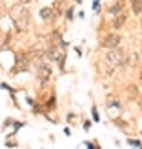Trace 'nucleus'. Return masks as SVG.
Listing matches in <instances>:
<instances>
[{"mask_svg": "<svg viewBox=\"0 0 142 149\" xmlns=\"http://www.w3.org/2000/svg\"><path fill=\"white\" fill-rule=\"evenodd\" d=\"M10 18L15 25L17 32H25L26 27H28V22H30V15H28V10L25 7H21L20 3L12 7L10 10Z\"/></svg>", "mask_w": 142, "mask_h": 149, "instance_id": "obj_1", "label": "nucleus"}, {"mask_svg": "<svg viewBox=\"0 0 142 149\" xmlns=\"http://www.w3.org/2000/svg\"><path fill=\"white\" fill-rule=\"evenodd\" d=\"M106 61L112 66H119V65L124 63V53L116 50V48H111V52L106 55Z\"/></svg>", "mask_w": 142, "mask_h": 149, "instance_id": "obj_2", "label": "nucleus"}, {"mask_svg": "<svg viewBox=\"0 0 142 149\" xmlns=\"http://www.w3.org/2000/svg\"><path fill=\"white\" fill-rule=\"evenodd\" d=\"M50 74H51V70H50V66H48V65H45V63L38 65V68H37V76H38V80L42 81V85H45V81H48Z\"/></svg>", "mask_w": 142, "mask_h": 149, "instance_id": "obj_3", "label": "nucleus"}, {"mask_svg": "<svg viewBox=\"0 0 142 149\" xmlns=\"http://www.w3.org/2000/svg\"><path fill=\"white\" fill-rule=\"evenodd\" d=\"M45 56H46L48 60H51V61H60V58L63 56V53H61L60 47H56V45H51L50 48H46Z\"/></svg>", "mask_w": 142, "mask_h": 149, "instance_id": "obj_4", "label": "nucleus"}, {"mask_svg": "<svg viewBox=\"0 0 142 149\" xmlns=\"http://www.w3.org/2000/svg\"><path fill=\"white\" fill-rule=\"evenodd\" d=\"M119 42H121V37H119L117 33H111V35H107V37L104 38L103 47H106V48H117L119 47Z\"/></svg>", "mask_w": 142, "mask_h": 149, "instance_id": "obj_5", "label": "nucleus"}, {"mask_svg": "<svg viewBox=\"0 0 142 149\" xmlns=\"http://www.w3.org/2000/svg\"><path fill=\"white\" fill-rule=\"evenodd\" d=\"M28 66H30V63H28V58L26 56H20V58H17V71H26L28 70Z\"/></svg>", "mask_w": 142, "mask_h": 149, "instance_id": "obj_6", "label": "nucleus"}, {"mask_svg": "<svg viewBox=\"0 0 142 149\" xmlns=\"http://www.w3.org/2000/svg\"><path fill=\"white\" fill-rule=\"evenodd\" d=\"M40 17H42L43 20L50 22L53 18V10L50 8V7H48V8H42V10H40Z\"/></svg>", "mask_w": 142, "mask_h": 149, "instance_id": "obj_7", "label": "nucleus"}, {"mask_svg": "<svg viewBox=\"0 0 142 149\" xmlns=\"http://www.w3.org/2000/svg\"><path fill=\"white\" fill-rule=\"evenodd\" d=\"M124 23H126V15H116V18H114V22H112L114 28H122Z\"/></svg>", "mask_w": 142, "mask_h": 149, "instance_id": "obj_8", "label": "nucleus"}, {"mask_svg": "<svg viewBox=\"0 0 142 149\" xmlns=\"http://www.w3.org/2000/svg\"><path fill=\"white\" fill-rule=\"evenodd\" d=\"M132 10L136 15H139L142 12V0H132Z\"/></svg>", "mask_w": 142, "mask_h": 149, "instance_id": "obj_9", "label": "nucleus"}, {"mask_svg": "<svg viewBox=\"0 0 142 149\" xmlns=\"http://www.w3.org/2000/svg\"><path fill=\"white\" fill-rule=\"evenodd\" d=\"M111 13V15H119V12H121V5L119 3H116V5L109 7V10H107Z\"/></svg>", "mask_w": 142, "mask_h": 149, "instance_id": "obj_10", "label": "nucleus"}, {"mask_svg": "<svg viewBox=\"0 0 142 149\" xmlns=\"http://www.w3.org/2000/svg\"><path fill=\"white\" fill-rule=\"evenodd\" d=\"M93 118H94L96 123H99V114H98V111H96V108H93Z\"/></svg>", "mask_w": 142, "mask_h": 149, "instance_id": "obj_11", "label": "nucleus"}, {"mask_svg": "<svg viewBox=\"0 0 142 149\" xmlns=\"http://www.w3.org/2000/svg\"><path fill=\"white\" fill-rule=\"evenodd\" d=\"M127 143L131 144V146H141V141H136V139H129Z\"/></svg>", "mask_w": 142, "mask_h": 149, "instance_id": "obj_12", "label": "nucleus"}, {"mask_svg": "<svg viewBox=\"0 0 142 149\" xmlns=\"http://www.w3.org/2000/svg\"><path fill=\"white\" fill-rule=\"evenodd\" d=\"M98 5H99V0H94V3H93V8L96 10V8H98Z\"/></svg>", "mask_w": 142, "mask_h": 149, "instance_id": "obj_13", "label": "nucleus"}, {"mask_svg": "<svg viewBox=\"0 0 142 149\" xmlns=\"http://www.w3.org/2000/svg\"><path fill=\"white\" fill-rule=\"evenodd\" d=\"M18 2H20V3H23V5H26V3H30L32 0H18Z\"/></svg>", "mask_w": 142, "mask_h": 149, "instance_id": "obj_14", "label": "nucleus"}, {"mask_svg": "<svg viewBox=\"0 0 142 149\" xmlns=\"http://www.w3.org/2000/svg\"><path fill=\"white\" fill-rule=\"evenodd\" d=\"M68 18H69V20L73 18V10H68Z\"/></svg>", "mask_w": 142, "mask_h": 149, "instance_id": "obj_15", "label": "nucleus"}, {"mask_svg": "<svg viewBox=\"0 0 142 149\" xmlns=\"http://www.w3.org/2000/svg\"><path fill=\"white\" fill-rule=\"evenodd\" d=\"M141 23H142V20H141Z\"/></svg>", "mask_w": 142, "mask_h": 149, "instance_id": "obj_16", "label": "nucleus"}]
</instances>
